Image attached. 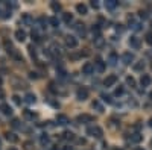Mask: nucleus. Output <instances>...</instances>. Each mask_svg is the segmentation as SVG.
<instances>
[{
  "mask_svg": "<svg viewBox=\"0 0 152 150\" xmlns=\"http://www.w3.org/2000/svg\"><path fill=\"white\" fill-rule=\"evenodd\" d=\"M23 147H24V150H32V147H34V144L30 143V141H26V143L23 144Z\"/></svg>",
  "mask_w": 152,
  "mask_h": 150,
  "instance_id": "obj_39",
  "label": "nucleus"
},
{
  "mask_svg": "<svg viewBox=\"0 0 152 150\" xmlns=\"http://www.w3.org/2000/svg\"><path fill=\"white\" fill-rule=\"evenodd\" d=\"M151 147H152V140H151Z\"/></svg>",
  "mask_w": 152,
  "mask_h": 150,
  "instance_id": "obj_54",
  "label": "nucleus"
},
{
  "mask_svg": "<svg viewBox=\"0 0 152 150\" xmlns=\"http://www.w3.org/2000/svg\"><path fill=\"white\" fill-rule=\"evenodd\" d=\"M50 8H52V11H55V12H59V11L62 9L61 5H59L58 2H52V3H50Z\"/></svg>",
  "mask_w": 152,
  "mask_h": 150,
  "instance_id": "obj_28",
  "label": "nucleus"
},
{
  "mask_svg": "<svg viewBox=\"0 0 152 150\" xmlns=\"http://www.w3.org/2000/svg\"><path fill=\"white\" fill-rule=\"evenodd\" d=\"M78 143H79V144H85V140H84V138H79Z\"/></svg>",
  "mask_w": 152,
  "mask_h": 150,
  "instance_id": "obj_45",
  "label": "nucleus"
},
{
  "mask_svg": "<svg viewBox=\"0 0 152 150\" xmlns=\"http://www.w3.org/2000/svg\"><path fill=\"white\" fill-rule=\"evenodd\" d=\"M65 46L69 48H76L78 47V39L75 37H71V35H69V37H65Z\"/></svg>",
  "mask_w": 152,
  "mask_h": 150,
  "instance_id": "obj_3",
  "label": "nucleus"
},
{
  "mask_svg": "<svg viewBox=\"0 0 152 150\" xmlns=\"http://www.w3.org/2000/svg\"><path fill=\"white\" fill-rule=\"evenodd\" d=\"M117 5H119V2L117 0H106L105 2V6H106V9H116V8H117Z\"/></svg>",
  "mask_w": 152,
  "mask_h": 150,
  "instance_id": "obj_17",
  "label": "nucleus"
},
{
  "mask_svg": "<svg viewBox=\"0 0 152 150\" xmlns=\"http://www.w3.org/2000/svg\"><path fill=\"white\" fill-rule=\"evenodd\" d=\"M151 82H152V79H151L149 74H141V79H140L141 86H149V85H151Z\"/></svg>",
  "mask_w": 152,
  "mask_h": 150,
  "instance_id": "obj_13",
  "label": "nucleus"
},
{
  "mask_svg": "<svg viewBox=\"0 0 152 150\" xmlns=\"http://www.w3.org/2000/svg\"><path fill=\"white\" fill-rule=\"evenodd\" d=\"M30 77H32V79H37L38 76H37V73H34V71H32V73H30Z\"/></svg>",
  "mask_w": 152,
  "mask_h": 150,
  "instance_id": "obj_46",
  "label": "nucleus"
},
{
  "mask_svg": "<svg viewBox=\"0 0 152 150\" xmlns=\"http://www.w3.org/2000/svg\"><path fill=\"white\" fill-rule=\"evenodd\" d=\"M123 92H125V88H123V86H119V88H116V91H114V96L120 97V96H123Z\"/></svg>",
  "mask_w": 152,
  "mask_h": 150,
  "instance_id": "obj_36",
  "label": "nucleus"
},
{
  "mask_svg": "<svg viewBox=\"0 0 152 150\" xmlns=\"http://www.w3.org/2000/svg\"><path fill=\"white\" fill-rule=\"evenodd\" d=\"M76 97H78V100H81V102H84V100L88 99V90L87 88H79L78 91H76Z\"/></svg>",
  "mask_w": 152,
  "mask_h": 150,
  "instance_id": "obj_2",
  "label": "nucleus"
},
{
  "mask_svg": "<svg viewBox=\"0 0 152 150\" xmlns=\"http://www.w3.org/2000/svg\"><path fill=\"white\" fill-rule=\"evenodd\" d=\"M93 71H95V65H93L91 62H87L82 65V74H93Z\"/></svg>",
  "mask_w": 152,
  "mask_h": 150,
  "instance_id": "obj_5",
  "label": "nucleus"
},
{
  "mask_svg": "<svg viewBox=\"0 0 152 150\" xmlns=\"http://www.w3.org/2000/svg\"><path fill=\"white\" fill-rule=\"evenodd\" d=\"M6 140L9 141V143H17V141H19V136H17L15 134H12V132H8V134H6Z\"/></svg>",
  "mask_w": 152,
  "mask_h": 150,
  "instance_id": "obj_22",
  "label": "nucleus"
},
{
  "mask_svg": "<svg viewBox=\"0 0 152 150\" xmlns=\"http://www.w3.org/2000/svg\"><path fill=\"white\" fill-rule=\"evenodd\" d=\"M9 150H17V149H14V147H11V149H9Z\"/></svg>",
  "mask_w": 152,
  "mask_h": 150,
  "instance_id": "obj_51",
  "label": "nucleus"
},
{
  "mask_svg": "<svg viewBox=\"0 0 152 150\" xmlns=\"http://www.w3.org/2000/svg\"><path fill=\"white\" fill-rule=\"evenodd\" d=\"M24 117L29 118V120H34V118L37 117V114H34V112H30V111H28V109H26V111H24Z\"/></svg>",
  "mask_w": 152,
  "mask_h": 150,
  "instance_id": "obj_34",
  "label": "nucleus"
},
{
  "mask_svg": "<svg viewBox=\"0 0 152 150\" xmlns=\"http://www.w3.org/2000/svg\"><path fill=\"white\" fill-rule=\"evenodd\" d=\"M129 46L134 47V48H140V38L131 37V39H129Z\"/></svg>",
  "mask_w": 152,
  "mask_h": 150,
  "instance_id": "obj_18",
  "label": "nucleus"
},
{
  "mask_svg": "<svg viewBox=\"0 0 152 150\" xmlns=\"http://www.w3.org/2000/svg\"><path fill=\"white\" fill-rule=\"evenodd\" d=\"M40 143H41V145H49V143H50L49 135L47 134H43L41 136H40Z\"/></svg>",
  "mask_w": 152,
  "mask_h": 150,
  "instance_id": "obj_21",
  "label": "nucleus"
},
{
  "mask_svg": "<svg viewBox=\"0 0 152 150\" xmlns=\"http://www.w3.org/2000/svg\"><path fill=\"white\" fill-rule=\"evenodd\" d=\"M62 20H64L65 23H71V21H73V15L67 12V14H64V15H62Z\"/></svg>",
  "mask_w": 152,
  "mask_h": 150,
  "instance_id": "obj_33",
  "label": "nucleus"
},
{
  "mask_svg": "<svg viewBox=\"0 0 152 150\" xmlns=\"http://www.w3.org/2000/svg\"><path fill=\"white\" fill-rule=\"evenodd\" d=\"M0 111H2L3 115H11V114H12V108L8 103H2V105H0Z\"/></svg>",
  "mask_w": 152,
  "mask_h": 150,
  "instance_id": "obj_8",
  "label": "nucleus"
},
{
  "mask_svg": "<svg viewBox=\"0 0 152 150\" xmlns=\"http://www.w3.org/2000/svg\"><path fill=\"white\" fill-rule=\"evenodd\" d=\"M116 82H117V76H116V74H110V76H106V77H105L104 85H105L106 88H108V86L116 85Z\"/></svg>",
  "mask_w": 152,
  "mask_h": 150,
  "instance_id": "obj_4",
  "label": "nucleus"
},
{
  "mask_svg": "<svg viewBox=\"0 0 152 150\" xmlns=\"http://www.w3.org/2000/svg\"><path fill=\"white\" fill-rule=\"evenodd\" d=\"M61 138H62V140H65V141H73V140L76 138V136H75V134H73V132H70V130H65L64 134L61 135Z\"/></svg>",
  "mask_w": 152,
  "mask_h": 150,
  "instance_id": "obj_16",
  "label": "nucleus"
},
{
  "mask_svg": "<svg viewBox=\"0 0 152 150\" xmlns=\"http://www.w3.org/2000/svg\"><path fill=\"white\" fill-rule=\"evenodd\" d=\"M73 28H75L76 32L81 35V37H85V26H84L82 23H76V24L73 26Z\"/></svg>",
  "mask_w": 152,
  "mask_h": 150,
  "instance_id": "obj_14",
  "label": "nucleus"
},
{
  "mask_svg": "<svg viewBox=\"0 0 152 150\" xmlns=\"http://www.w3.org/2000/svg\"><path fill=\"white\" fill-rule=\"evenodd\" d=\"M141 140H143V135H141V134H138V132H135V134H132V135H131V143L138 144Z\"/></svg>",
  "mask_w": 152,
  "mask_h": 150,
  "instance_id": "obj_20",
  "label": "nucleus"
},
{
  "mask_svg": "<svg viewBox=\"0 0 152 150\" xmlns=\"http://www.w3.org/2000/svg\"><path fill=\"white\" fill-rule=\"evenodd\" d=\"M91 6L95 8V9H97V8H99V3H97V2H91Z\"/></svg>",
  "mask_w": 152,
  "mask_h": 150,
  "instance_id": "obj_43",
  "label": "nucleus"
},
{
  "mask_svg": "<svg viewBox=\"0 0 152 150\" xmlns=\"http://www.w3.org/2000/svg\"><path fill=\"white\" fill-rule=\"evenodd\" d=\"M122 61H123V64L129 65L134 61V53H131V52H125V53L122 55Z\"/></svg>",
  "mask_w": 152,
  "mask_h": 150,
  "instance_id": "obj_6",
  "label": "nucleus"
},
{
  "mask_svg": "<svg viewBox=\"0 0 152 150\" xmlns=\"http://www.w3.org/2000/svg\"><path fill=\"white\" fill-rule=\"evenodd\" d=\"M35 100H37V97H35V94H32V92H28V94L24 96V102L28 105H34Z\"/></svg>",
  "mask_w": 152,
  "mask_h": 150,
  "instance_id": "obj_15",
  "label": "nucleus"
},
{
  "mask_svg": "<svg viewBox=\"0 0 152 150\" xmlns=\"http://www.w3.org/2000/svg\"><path fill=\"white\" fill-rule=\"evenodd\" d=\"M149 99H151V100H152V91H151V92H149Z\"/></svg>",
  "mask_w": 152,
  "mask_h": 150,
  "instance_id": "obj_48",
  "label": "nucleus"
},
{
  "mask_svg": "<svg viewBox=\"0 0 152 150\" xmlns=\"http://www.w3.org/2000/svg\"><path fill=\"white\" fill-rule=\"evenodd\" d=\"M116 30H117V32H123V30H125L123 24H117V26H116Z\"/></svg>",
  "mask_w": 152,
  "mask_h": 150,
  "instance_id": "obj_41",
  "label": "nucleus"
},
{
  "mask_svg": "<svg viewBox=\"0 0 152 150\" xmlns=\"http://www.w3.org/2000/svg\"><path fill=\"white\" fill-rule=\"evenodd\" d=\"M50 55H61V48H59V46L53 44V46L50 47Z\"/></svg>",
  "mask_w": 152,
  "mask_h": 150,
  "instance_id": "obj_25",
  "label": "nucleus"
},
{
  "mask_svg": "<svg viewBox=\"0 0 152 150\" xmlns=\"http://www.w3.org/2000/svg\"><path fill=\"white\" fill-rule=\"evenodd\" d=\"M134 150H145V149H141V147H135Z\"/></svg>",
  "mask_w": 152,
  "mask_h": 150,
  "instance_id": "obj_47",
  "label": "nucleus"
},
{
  "mask_svg": "<svg viewBox=\"0 0 152 150\" xmlns=\"http://www.w3.org/2000/svg\"><path fill=\"white\" fill-rule=\"evenodd\" d=\"M95 46L96 47H104V38H102V37L95 38Z\"/></svg>",
  "mask_w": 152,
  "mask_h": 150,
  "instance_id": "obj_31",
  "label": "nucleus"
},
{
  "mask_svg": "<svg viewBox=\"0 0 152 150\" xmlns=\"http://www.w3.org/2000/svg\"><path fill=\"white\" fill-rule=\"evenodd\" d=\"M95 70H96V71H99V73H102V71L105 70V62H104V61H102L100 58L96 59V62H95Z\"/></svg>",
  "mask_w": 152,
  "mask_h": 150,
  "instance_id": "obj_9",
  "label": "nucleus"
},
{
  "mask_svg": "<svg viewBox=\"0 0 152 150\" xmlns=\"http://www.w3.org/2000/svg\"><path fill=\"white\" fill-rule=\"evenodd\" d=\"M49 23H50L53 28H58V26H59V20H58L56 17H50V18H49Z\"/></svg>",
  "mask_w": 152,
  "mask_h": 150,
  "instance_id": "obj_30",
  "label": "nucleus"
},
{
  "mask_svg": "<svg viewBox=\"0 0 152 150\" xmlns=\"http://www.w3.org/2000/svg\"><path fill=\"white\" fill-rule=\"evenodd\" d=\"M12 127H15V129H19V127H21V124H20V120H17V118H14V120H12Z\"/></svg>",
  "mask_w": 152,
  "mask_h": 150,
  "instance_id": "obj_38",
  "label": "nucleus"
},
{
  "mask_svg": "<svg viewBox=\"0 0 152 150\" xmlns=\"http://www.w3.org/2000/svg\"><path fill=\"white\" fill-rule=\"evenodd\" d=\"M87 135L95 136V138H102L104 130H102L99 126H90V127H87Z\"/></svg>",
  "mask_w": 152,
  "mask_h": 150,
  "instance_id": "obj_1",
  "label": "nucleus"
},
{
  "mask_svg": "<svg viewBox=\"0 0 152 150\" xmlns=\"http://www.w3.org/2000/svg\"><path fill=\"white\" fill-rule=\"evenodd\" d=\"M0 85H2V77H0Z\"/></svg>",
  "mask_w": 152,
  "mask_h": 150,
  "instance_id": "obj_52",
  "label": "nucleus"
},
{
  "mask_svg": "<svg viewBox=\"0 0 152 150\" xmlns=\"http://www.w3.org/2000/svg\"><path fill=\"white\" fill-rule=\"evenodd\" d=\"M56 123H58V124H61V126H65L67 123H69V117L64 115V114H58V115H56Z\"/></svg>",
  "mask_w": 152,
  "mask_h": 150,
  "instance_id": "obj_11",
  "label": "nucleus"
},
{
  "mask_svg": "<svg viewBox=\"0 0 152 150\" xmlns=\"http://www.w3.org/2000/svg\"><path fill=\"white\" fill-rule=\"evenodd\" d=\"M95 118L91 115H88V114H81V115H78V121L79 123H91Z\"/></svg>",
  "mask_w": 152,
  "mask_h": 150,
  "instance_id": "obj_10",
  "label": "nucleus"
},
{
  "mask_svg": "<svg viewBox=\"0 0 152 150\" xmlns=\"http://www.w3.org/2000/svg\"><path fill=\"white\" fill-rule=\"evenodd\" d=\"M32 39H34L35 43H40V41H41V37H40V33L37 32V30H34V32H32Z\"/></svg>",
  "mask_w": 152,
  "mask_h": 150,
  "instance_id": "obj_35",
  "label": "nucleus"
},
{
  "mask_svg": "<svg viewBox=\"0 0 152 150\" xmlns=\"http://www.w3.org/2000/svg\"><path fill=\"white\" fill-rule=\"evenodd\" d=\"M93 109H96L97 112H104V106H102L100 105V102H97V100H95V102H93Z\"/></svg>",
  "mask_w": 152,
  "mask_h": 150,
  "instance_id": "obj_24",
  "label": "nucleus"
},
{
  "mask_svg": "<svg viewBox=\"0 0 152 150\" xmlns=\"http://www.w3.org/2000/svg\"><path fill=\"white\" fill-rule=\"evenodd\" d=\"M143 68H145V62H143V61H138V62L134 64V70H135V71H141Z\"/></svg>",
  "mask_w": 152,
  "mask_h": 150,
  "instance_id": "obj_26",
  "label": "nucleus"
},
{
  "mask_svg": "<svg viewBox=\"0 0 152 150\" xmlns=\"http://www.w3.org/2000/svg\"><path fill=\"white\" fill-rule=\"evenodd\" d=\"M50 150H59V149H58V147H52Z\"/></svg>",
  "mask_w": 152,
  "mask_h": 150,
  "instance_id": "obj_49",
  "label": "nucleus"
},
{
  "mask_svg": "<svg viewBox=\"0 0 152 150\" xmlns=\"http://www.w3.org/2000/svg\"><path fill=\"white\" fill-rule=\"evenodd\" d=\"M21 23L26 26H30V24H34V18L30 17V14H23L21 15Z\"/></svg>",
  "mask_w": 152,
  "mask_h": 150,
  "instance_id": "obj_12",
  "label": "nucleus"
},
{
  "mask_svg": "<svg viewBox=\"0 0 152 150\" xmlns=\"http://www.w3.org/2000/svg\"><path fill=\"white\" fill-rule=\"evenodd\" d=\"M100 97H102V100H104V102H106V103H113V99H111V96L110 94H105V92H102L100 94Z\"/></svg>",
  "mask_w": 152,
  "mask_h": 150,
  "instance_id": "obj_29",
  "label": "nucleus"
},
{
  "mask_svg": "<svg viewBox=\"0 0 152 150\" xmlns=\"http://www.w3.org/2000/svg\"><path fill=\"white\" fill-rule=\"evenodd\" d=\"M29 53H30V56H32L34 59H37V52H35V47L34 46H29Z\"/></svg>",
  "mask_w": 152,
  "mask_h": 150,
  "instance_id": "obj_37",
  "label": "nucleus"
},
{
  "mask_svg": "<svg viewBox=\"0 0 152 150\" xmlns=\"http://www.w3.org/2000/svg\"><path fill=\"white\" fill-rule=\"evenodd\" d=\"M114 150H122V149H114Z\"/></svg>",
  "mask_w": 152,
  "mask_h": 150,
  "instance_id": "obj_53",
  "label": "nucleus"
},
{
  "mask_svg": "<svg viewBox=\"0 0 152 150\" xmlns=\"http://www.w3.org/2000/svg\"><path fill=\"white\" fill-rule=\"evenodd\" d=\"M14 35H15V39H17V41H20V43H23L26 39V32L23 29H17Z\"/></svg>",
  "mask_w": 152,
  "mask_h": 150,
  "instance_id": "obj_7",
  "label": "nucleus"
},
{
  "mask_svg": "<svg viewBox=\"0 0 152 150\" xmlns=\"http://www.w3.org/2000/svg\"><path fill=\"white\" fill-rule=\"evenodd\" d=\"M62 150H75V149L70 147V145H65V147H62Z\"/></svg>",
  "mask_w": 152,
  "mask_h": 150,
  "instance_id": "obj_44",
  "label": "nucleus"
},
{
  "mask_svg": "<svg viewBox=\"0 0 152 150\" xmlns=\"http://www.w3.org/2000/svg\"><path fill=\"white\" fill-rule=\"evenodd\" d=\"M76 11H78L81 15H85L87 12H88V8L84 5V3H79V5H76Z\"/></svg>",
  "mask_w": 152,
  "mask_h": 150,
  "instance_id": "obj_19",
  "label": "nucleus"
},
{
  "mask_svg": "<svg viewBox=\"0 0 152 150\" xmlns=\"http://www.w3.org/2000/svg\"><path fill=\"white\" fill-rule=\"evenodd\" d=\"M117 55L114 53V52H111L110 53V56H108V62H110V65H116V62H117Z\"/></svg>",
  "mask_w": 152,
  "mask_h": 150,
  "instance_id": "obj_23",
  "label": "nucleus"
},
{
  "mask_svg": "<svg viewBox=\"0 0 152 150\" xmlns=\"http://www.w3.org/2000/svg\"><path fill=\"white\" fill-rule=\"evenodd\" d=\"M12 99H14V103H15V105H20V103H21V100H20L19 96H14Z\"/></svg>",
  "mask_w": 152,
  "mask_h": 150,
  "instance_id": "obj_42",
  "label": "nucleus"
},
{
  "mask_svg": "<svg viewBox=\"0 0 152 150\" xmlns=\"http://www.w3.org/2000/svg\"><path fill=\"white\" fill-rule=\"evenodd\" d=\"M91 32H93V35H95V38H97V37H100V28L97 24H95L91 28Z\"/></svg>",
  "mask_w": 152,
  "mask_h": 150,
  "instance_id": "obj_27",
  "label": "nucleus"
},
{
  "mask_svg": "<svg viewBox=\"0 0 152 150\" xmlns=\"http://www.w3.org/2000/svg\"><path fill=\"white\" fill-rule=\"evenodd\" d=\"M146 43L152 44V32H147V33H146Z\"/></svg>",
  "mask_w": 152,
  "mask_h": 150,
  "instance_id": "obj_40",
  "label": "nucleus"
},
{
  "mask_svg": "<svg viewBox=\"0 0 152 150\" xmlns=\"http://www.w3.org/2000/svg\"><path fill=\"white\" fill-rule=\"evenodd\" d=\"M126 83H128L131 88H135V79H134L132 76H128V77H126Z\"/></svg>",
  "mask_w": 152,
  "mask_h": 150,
  "instance_id": "obj_32",
  "label": "nucleus"
},
{
  "mask_svg": "<svg viewBox=\"0 0 152 150\" xmlns=\"http://www.w3.org/2000/svg\"><path fill=\"white\" fill-rule=\"evenodd\" d=\"M149 126L152 127V118H151V121H149Z\"/></svg>",
  "mask_w": 152,
  "mask_h": 150,
  "instance_id": "obj_50",
  "label": "nucleus"
},
{
  "mask_svg": "<svg viewBox=\"0 0 152 150\" xmlns=\"http://www.w3.org/2000/svg\"><path fill=\"white\" fill-rule=\"evenodd\" d=\"M0 14H2V9H0Z\"/></svg>",
  "mask_w": 152,
  "mask_h": 150,
  "instance_id": "obj_55",
  "label": "nucleus"
}]
</instances>
